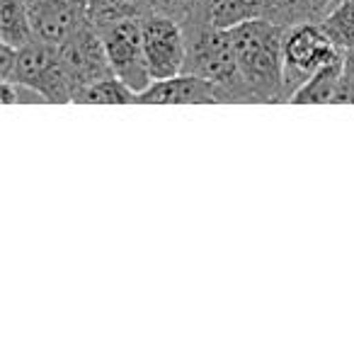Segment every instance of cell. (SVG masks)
Wrapping results in <instances>:
<instances>
[{"instance_id":"cell-4","label":"cell","mask_w":354,"mask_h":354,"mask_svg":"<svg viewBox=\"0 0 354 354\" xmlns=\"http://www.w3.org/2000/svg\"><path fill=\"white\" fill-rule=\"evenodd\" d=\"M10 80L39 93L46 104H68L75 100L73 80L59 49L41 39L30 41L17 51V64Z\"/></svg>"},{"instance_id":"cell-12","label":"cell","mask_w":354,"mask_h":354,"mask_svg":"<svg viewBox=\"0 0 354 354\" xmlns=\"http://www.w3.org/2000/svg\"><path fill=\"white\" fill-rule=\"evenodd\" d=\"M35 39L25 0H0V41L22 49Z\"/></svg>"},{"instance_id":"cell-14","label":"cell","mask_w":354,"mask_h":354,"mask_svg":"<svg viewBox=\"0 0 354 354\" xmlns=\"http://www.w3.org/2000/svg\"><path fill=\"white\" fill-rule=\"evenodd\" d=\"M262 17L274 25L291 27L299 22L320 20L315 0H262Z\"/></svg>"},{"instance_id":"cell-19","label":"cell","mask_w":354,"mask_h":354,"mask_svg":"<svg viewBox=\"0 0 354 354\" xmlns=\"http://www.w3.org/2000/svg\"><path fill=\"white\" fill-rule=\"evenodd\" d=\"M342 64H344V71L349 73V78L354 80V49L342 51Z\"/></svg>"},{"instance_id":"cell-6","label":"cell","mask_w":354,"mask_h":354,"mask_svg":"<svg viewBox=\"0 0 354 354\" xmlns=\"http://www.w3.org/2000/svg\"><path fill=\"white\" fill-rule=\"evenodd\" d=\"M141 32L153 80L183 73L187 61V37H185L183 22L160 12H148L141 17Z\"/></svg>"},{"instance_id":"cell-13","label":"cell","mask_w":354,"mask_h":354,"mask_svg":"<svg viewBox=\"0 0 354 354\" xmlns=\"http://www.w3.org/2000/svg\"><path fill=\"white\" fill-rule=\"evenodd\" d=\"M146 15V0H88V20L95 30Z\"/></svg>"},{"instance_id":"cell-10","label":"cell","mask_w":354,"mask_h":354,"mask_svg":"<svg viewBox=\"0 0 354 354\" xmlns=\"http://www.w3.org/2000/svg\"><path fill=\"white\" fill-rule=\"evenodd\" d=\"M289 102L294 104H354V80L344 71L342 54L313 73Z\"/></svg>"},{"instance_id":"cell-11","label":"cell","mask_w":354,"mask_h":354,"mask_svg":"<svg viewBox=\"0 0 354 354\" xmlns=\"http://www.w3.org/2000/svg\"><path fill=\"white\" fill-rule=\"evenodd\" d=\"M189 15L218 30H233L236 25L262 17V0H197Z\"/></svg>"},{"instance_id":"cell-2","label":"cell","mask_w":354,"mask_h":354,"mask_svg":"<svg viewBox=\"0 0 354 354\" xmlns=\"http://www.w3.org/2000/svg\"><path fill=\"white\" fill-rule=\"evenodd\" d=\"M183 27L187 37V61H185L183 73H194L218 83V88L226 95V104L257 102V97L238 71L231 30H218L194 15L185 17Z\"/></svg>"},{"instance_id":"cell-18","label":"cell","mask_w":354,"mask_h":354,"mask_svg":"<svg viewBox=\"0 0 354 354\" xmlns=\"http://www.w3.org/2000/svg\"><path fill=\"white\" fill-rule=\"evenodd\" d=\"M17 46L12 44H3L0 41V80H10L12 78V71H15L17 64Z\"/></svg>"},{"instance_id":"cell-5","label":"cell","mask_w":354,"mask_h":354,"mask_svg":"<svg viewBox=\"0 0 354 354\" xmlns=\"http://www.w3.org/2000/svg\"><path fill=\"white\" fill-rule=\"evenodd\" d=\"M97 32L104 41V51L114 75L122 78L136 95L143 93L153 83V75L148 71L146 51H143L141 17L100 27Z\"/></svg>"},{"instance_id":"cell-3","label":"cell","mask_w":354,"mask_h":354,"mask_svg":"<svg viewBox=\"0 0 354 354\" xmlns=\"http://www.w3.org/2000/svg\"><path fill=\"white\" fill-rule=\"evenodd\" d=\"M342 54L333 37L325 32L320 20L299 22L286 27L284 35V90L281 102H289L291 95L323 66Z\"/></svg>"},{"instance_id":"cell-1","label":"cell","mask_w":354,"mask_h":354,"mask_svg":"<svg viewBox=\"0 0 354 354\" xmlns=\"http://www.w3.org/2000/svg\"><path fill=\"white\" fill-rule=\"evenodd\" d=\"M284 35L286 27L274 25L267 17H255L231 30L238 71L257 102H281Z\"/></svg>"},{"instance_id":"cell-9","label":"cell","mask_w":354,"mask_h":354,"mask_svg":"<svg viewBox=\"0 0 354 354\" xmlns=\"http://www.w3.org/2000/svg\"><path fill=\"white\" fill-rule=\"evenodd\" d=\"M138 104H226L218 83L194 73H177L172 78L153 80L136 95Z\"/></svg>"},{"instance_id":"cell-15","label":"cell","mask_w":354,"mask_h":354,"mask_svg":"<svg viewBox=\"0 0 354 354\" xmlns=\"http://www.w3.org/2000/svg\"><path fill=\"white\" fill-rule=\"evenodd\" d=\"M320 25L342 51L354 49V0H337L320 17Z\"/></svg>"},{"instance_id":"cell-7","label":"cell","mask_w":354,"mask_h":354,"mask_svg":"<svg viewBox=\"0 0 354 354\" xmlns=\"http://www.w3.org/2000/svg\"><path fill=\"white\" fill-rule=\"evenodd\" d=\"M59 54H61V59H64V66H66V71H68L71 80H73L75 97H78L88 85L114 75L112 66H109V59H107V51H104V41L93 25H85L80 32H75L64 46H59Z\"/></svg>"},{"instance_id":"cell-16","label":"cell","mask_w":354,"mask_h":354,"mask_svg":"<svg viewBox=\"0 0 354 354\" xmlns=\"http://www.w3.org/2000/svg\"><path fill=\"white\" fill-rule=\"evenodd\" d=\"M78 104H131L136 102V93L117 75H109L97 83L88 85L83 93L75 97Z\"/></svg>"},{"instance_id":"cell-8","label":"cell","mask_w":354,"mask_h":354,"mask_svg":"<svg viewBox=\"0 0 354 354\" xmlns=\"http://www.w3.org/2000/svg\"><path fill=\"white\" fill-rule=\"evenodd\" d=\"M35 37L51 46H64L88 20V0H25Z\"/></svg>"},{"instance_id":"cell-20","label":"cell","mask_w":354,"mask_h":354,"mask_svg":"<svg viewBox=\"0 0 354 354\" xmlns=\"http://www.w3.org/2000/svg\"><path fill=\"white\" fill-rule=\"evenodd\" d=\"M335 3H337V0H315V6H318V12H320V17H323L325 12H328L330 8L335 6Z\"/></svg>"},{"instance_id":"cell-17","label":"cell","mask_w":354,"mask_h":354,"mask_svg":"<svg viewBox=\"0 0 354 354\" xmlns=\"http://www.w3.org/2000/svg\"><path fill=\"white\" fill-rule=\"evenodd\" d=\"M194 3L197 0H146V15L148 12H160V15H170L183 22L194 8Z\"/></svg>"}]
</instances>
